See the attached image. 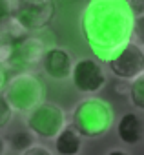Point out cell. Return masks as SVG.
I'll list each match as a JSON object with an SVG mask.
<instances>
[{
	"label": "cell",
	"instance_id": "cell-11",
	"mask_svg": "<svg viewBox=\"0 0 144 155\" xmlns=\"http://www.w3.org/2000/svg\"><path fill=\"white\" fill-rule=\"evenodd\" d=\"M82 150V137L71 124H66L55 137L57 155H79Z\"/></svg>",
	"mask_w": 144,
	"mask_h": 155
},
{
	"label": "cell",
	"instance_id": "cell-15",
	"mask_svg": "<svg viewBox=\"0 0 144 155\" xmlns=\"http://www.w3.org/2000/svg\"><path fill=\"white\" fill-rule=\"evenodd\" d=\"M11 119H13V110L9 108V104L4 99V95L0 93V130L8 128V124L11 122Z\"/></svg>",
	"mask_w": 144,
	"mask_h": 155
},
{
	"label": "cell",
	"instance_id": "cell-16",
	"mask_svg": "<svg viewBox=\"0 0 144 155\" xmlns=\"http://www.w3.org/2000/svg\"><path fill=\"white\" fill-rule=\"evenodd\" d=\"M11 20V0H0V29Z\"/></svg>",
	"mask_w": 144,
	"mask_h": 155
},
{
	"label": "cell",
	"instance_id": "cell-18",
	"mask_svg": "<svg viewBox=\"0 0 144 155\" xmlns=\"http://www.w3.org/2000/svg\"><path fill=\"white\" fill-rule=\"evenodd\" d=\"M20 155H55L47 146H42V144H33L29 146L28 150L20 151Z\"/></svg>",
	"mask_w": 144,
	"mask_h": 155
},
{
	"label": "cell",
	"instance_id": "cell-17",
	"mask_svg": "<svg viewBox=\"0 0 144 155\" xmlns=\"http://www.w3.org/2000/svg\"><path fill=\"white\" fill-rule=\"evenodd\" d=\"M124 2H126V6L129 8L131 15H133L137 20L144 15V0H124Z\"/></svg>",
	"mask_w": 144,
	"mask_h": 155
},
{
	"label": "cell",
	"instance_id": "cell-9",
	"mask_svg": "<svg viewBox=\"0 0 144 155\" xmlns=\"http://www.w3.org/2000/svg\"><path fill=\"white\" fill-rule=\"evenodd\" d=\"M46 51L44 40L31 37V35H20L15 38V57H13V66H24L31 68L40 64V58Z\"/></svg>",
	"mask_w": 144,
	"mask_h": 155
},
{
	"label": "cell",
	"instance_id": "cell-1",
	"mask_svg": "<svg viewBox=\"0 0 144 155\" xmlns=\"http://www.w3.org/2000/svg\"><path fill=\"white\" fill-rule=\"evenodd\" d=\"M79 24L82 38L99 62H106L122 44L135 40L137 18L124 0H90Z\"/></svg>",
	"mask_w": 144,
	"mask_h": 155
},
{
	"label": "cell",
	"instance_id": "cell-3",
	"mask_svg": "<svg viewBox=\"0 0 144 155\" xmlns=\"http://www.w3.org/2000/svg\"><path fill=\"white\" fill-rule=\"evenodd\" d=\"M2 95L13 111L26 115L31 108L44 101V84L35 73L22 71L8 81Z\"/></svg>",
	"mask_w": 144,
	"mask_h": 155
},
{
	"label": "cell",
	"instance_id": "cell-20",
	"mask_svg": "<svg viewBox=\"0 0 144 155\" xmlns=\"http://www.w3.org/2000/svg\"><path fill=\"white\" fill-rule=\"evenodd\" d=\"M8 81H9V73H8V68L0 64V93L4 91V88H6Z\"/></svg>",
	"mask_w": 144,
	"mask_h": 155
},
{
	"label": "cell",
	"instance_id": "cell-21",
	"mask_svg": "<svg viewBox=\"0 0 144 155\" xmlns=\"http://www.w3.org/2000/svg\"><path fill=\"white\" fill-rule=\"evenodd\" d=\"M106 155H131L129 151H126L124 148H111V150H108V153Z\"/></svg>",
	"mask_w": 144,
	"mask_h": 155
},
{
	"label": "cell",
	"instance_id": "cell-4",
	"mask_svg": "<svg viewBox=\"0 0 144 155\" xmlns=\"http://www.w3.org/2000/svg\"><path fill=\"white\" fill-rule=\"evenodd\" d=\"M55 11V0H11V20L26 33L47 28Z\"/></svg>",
	"mask_w": 144,
	"mask_h": 155
},
{
	"label": "cell",
	"instance_id": "cell-12",
	"mask_svg": "<svg viewBox=\"0 0 144 155\" xmlns=\"http://www.w3.org/2000/svg\"><path fill=\"white\" fill-rule=\"evenodd\" d=\"M15 57V37L8 35L4 29L0 31V64L2 66H13Z\"/></svg>",
	"mask_w": 144,
	"mask_h": 155
},
{
	"label": "cell",
	"instance_id": "cell-6",
	"mask_svg": "<svg viewBox=\"0 0 144 155\" xmlns=\"http://www.w3.org/2000/svg\"><path fill=\"white\" fill-rule=\"evenodd\" d=\"M108 69L122 81H133L135 77L144 75V49L137 40L122 44L108 60Z\"/></svg>",
	"mask_w": 144,
	"mask_h": 155
},
{
	"label": "cell",
	"instance_id": "cell-5",
	"mask_svg": "<svg viewBox=\"0 0 144 155\" xmlns=\"http://www.w3.org/2000/svg\"><path fill=\"white\" fill-rule=\"evenodd\" d=\"M66 113L64 110L49 101L38 102L26 113V126L28 130L40 139H55L57 133L66 126Z\"/></svg>",
	"mask_w": 144,
	"mask_h": 155
},
{
	"label": "cell",
	"instance_id": "cell-14",
	"mask_svg": "<svg viewBox=\"0 0 144 155\" xmlns=\"http://www.w3.org/2000/svg\"><path fill=\"white\" fill-rule=\"evenodd\" d=\"M35 139H37V137H35L29 130H18V131H15V133L9 135V144H11L13 150L24 151V150H28L29 146L35 144Z\"/></svg>",
	"mask_w": 144,
	"mask_h": 155
},
{
	"label": "cell",
	"instance_id": "cell-2",
	"mask_svg": "<svg viewBox=\"0 0 144 155\" xmlns=\"http://www.w3.org/2000/svg\"><path fill=\"white\" fill-rule=\"evenodd\" d=\"M113 124V111L110 104L99 97L82 99L71 111V126L80 137L99 139L110 131Z\"/></svg>",
	"mask_w": 144,
	"mask_h": 155
},
{
	"label": "cell",
	"instance_id": "cell-22",
	"mask_svg": "<svg viewBox=\"0 0 144 155\" xmlns=\"http://www.w3.org/2000/svg\"><path fill=\"white\" fill-rule=\"evenodd\" d=\"M6 151H8V140L0 135V155H6Z\"/></svg>",
	"mask_w": 144,
	"mask_h": 155
},
{
	"label": "cell",
	"instance_id": "cell-8",
	"mask_svg": "<svg viewBox=\"0 0 144 155\" xmlns=\"http://www.w3.org/2000/svg\"><path fill=\"white\" fill-rule=\"evenodd\" d=\"M42 71L53 81H67L71 66H73V58H71L69 51L64 48H46L42 58H40Z\"/></svg>",
	"mask_w": 144,
	"mask_h": 155
},
{
	"label": "cell",
	"instance_id": "cell-7",
	"mask_svg": "<svg viewBox=\"0 0 144 155\" xmlns=\"http://www.w3.org/2000/svg\"><path fill=\"white\" fill-rule=\"evenodd\" d=\"M69 79H71V82H73V86L79 93L93 95L106 86L108 77H106L104 66L97 58L82 57L77 62H73Z\"/></svg>",
	"mask_w": 144,
	"mask_h": 155
},
{
	"label": "cell",
	"instance_id": "cell-13",
	"mask_svg": "<svg viewBox=\"0 0 144 155\" xmlns=\"http://www.w3.org/2000/svg\"><path fill=\"white\" fill-rule=\"evenodd\" d=\"M128 95H129V101H131L133 108L142 111L144 110V75H139L133 81H129Z\"/></svg>",
	"mask_w": 144,
	"mask_h": 155
},
{
	"label": "cell",
	"instance_id": "cell-10",
	"mask_svg": "<svg viewBox=\"0 0 144 155\" xmlns=\"http://www.w3.org/2000/svg\"><path fill=\"white\" fill-rule=\"evenodd\" d=\"M117 135H119L120 142L126 146L139 144L144 135V126H142L140 115L137 111H126L117 122Z\"/></svg>",
	"mask_w": 144,
	"mask_h": 155
},
{
	"label": "cell",
	"instance_id": "cell-19",
	"mask_svg": "<svg viewBox=\"0 0 144 155\" xmlns=\"http://www.w3.org/2000/svg\"><path fill=\"white\" fill-rule=\"evenodd\" d=\"M113 90H115V93H119V95H128V90H129V81H122V79H119V81L115 82Z\"/></svg>",
	"mask_w": 144,
	"mask_h": 155
}]
</instances>
